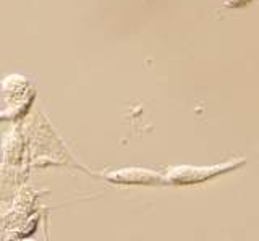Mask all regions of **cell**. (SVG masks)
Wrapping results in <instances>:
<instances>
[{"mask_svg": "<svg viewBox=\"0 0 259 241\" xmlns=\"http://www.w3.org/2000/svg\"><path fill=\"white\" fill-rule=\"evenodd\" d=\"M2 91L8 106V110L5 112L8 118H18L20 115H24L21 107H24V110H28L36 95V91L32 87L31 81L26 76L21 75L5 76V79L2 81Z\"/></svg>", "mask_w": 259, "mask_h": 241, "instance_id": "1", "label": "cell"}, {"mask_svg": "<svg viewBox=\"0 0 259 241\" xmlns=\"http://www.w3.org/2000/svg\"><path fill=\"white\" fill-rule=\"evenodd\" d=\"M104 180L115 184H149L160 180L156 172L144 170V168H120V170L107 172L102 175Z\"/></svg>", "mask_w": 259, "mask_h": 241, "instance_id": "2", "label": "cell"}, {"mask_svg": "<svg viewBox=\"0 0 259 241\" xmlns=\"http://www.w3.org/2000/svg\"><path fill=\"white\" fill-rule=\"evenodd\" d=\"M249 2L251 0H224V4L230 9H240V7H245Z\"/></svg>", "mask_w": 259, "mask_h": 241, "instance_id": "3", "label": "cell"}, {"mask_svg": "<svg viewBox=\"0 0 259 241\" xmlns=\"http://www.w3.org/2000/svg\"><path fill=\"white\" fill-rule=\"evenodd\" d=\"M5 118H8L5 112H0V120H5Z\"/></svg>", "mask_w": 259, "mask_h": 241, "instance_id": "4", "label": "cell"}]
</instances>
